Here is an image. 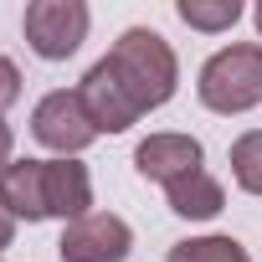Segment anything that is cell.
Instances as JSON below:
<instances>
[{
  "label": "cell",
  "instance_id": "obj_14",
  "mask_svg": "<svg viewBox=\"0 0 262 262\" xmlns=\"http://www.w3.org/2000/svg\"><path fill=\"white\" fill-rule=\"evenodd\" d=\"M16 98H21V72H16V62L0 57V108H11Z\"/></svg>",
  "mask_w": 262,
  "mask_h": 262
},
{
  "label": "cell",
  "instance_id": "obj_16",
  "mask_svg": "<svg viewBox=\"0 0 262 262\" xmlns=\"http://www.w3.org/2000/svg\"><path fill=\"white\" fill-rule=\"evenodd\" d=\"M11 149H16V139H11V128H6V123H0V170H6V165H11Z\"/></svg>",
  "mask_w": 262,
  "mask_h": 262
},
{
  "label": "cell",
  "instance_id": "obj_1",
  "mask_svg": "<svg viewBox=\"0 0 262 262\" xmlns=\"http://www.w3.org/2000/svg\"><path fill=\"white\" fill-rule=\"evenodd\" d=\"M103 67H108V77L123 88V98L134 103V113H149V108L170 103L175 77H180L170 41H165L160 31H149V26H128V31L113 41V52L103 57Z\"/></svg>",
  "mask_w": 262,
  "mask_h": 262
},
{
  "label": "cell",
  "instance_id": "obj_2",
  "mask_svg": "<svg viewBox=\"0 0 262 262\" xmlns=\"http://www.w3.org/2000/svg\"><path fill=\"white\" fill-rule=\"evenodd\" d=\"M201 103L211 113H247L262 103V47H226L201 67Z\"/></svg>",
  "mask_w": 262,
  "mask_h": 262
},
{
  "label": "cell",
  "instance_id": "obj_6",
  "mask_svg": "<svg viewBox=\"0 0 262 262\" xmlns=\"http://www.w3.org/2000/svg\"><path fill=\"white\" fill-rule=\"evenodd\" d=\"M41 206H47V216H62V221L88 216V206H93L88 165H77V160H41Z\"/></svg>",
  "mask_w": 262,
  "mask_h": 262
},
{
  "label": "cell",
  "instance_id": "obj_17",
  "mask_svg": "<svg viewBox=\"0 0 262 262\" xmlns=\"http://www.w3.org/2000/svg\"><path fill=\"white\" fill-rule=\"evenodd\" d=\"M257 31H262V6H257Z\"/></svg>",
  "mask_w": 262,
  "mask_h": 262
},
{
  "label": "cell",
  "instance_id": "obj_11",
  "mask_svg": "<svg viewBox=\"0 0 262 262\" xmlns=\"http://www.w3.org/2000/svg\"><path fill=\"white\" fill-rule=\"evenodd\" d=\"M170 262H252V257L231 236H195V242H175Z\"/></svg>",
  "mask_w": 262,
  "mask_h": 262
},
{
  "label": "cell",
  "instance_id": "obj_10",
  "mask_svg": "<svg viewBox=\"0 0 262 262\" xmlns=\"http://www.w3.org/2000/svg\"><path fill=\"white\" fill-rule=\"evenodd\" d=\"M165 195H170V211L185 216V221H211V216L226 206V190L206 175V165L190 170V175H180V180H170Z\"/></svg>",
  "mask_w": 262,
  "mask_h": 262
},
{
  "label": "cell",
  "instance_id": "obj_7",
  "mask_svg": "<svg viewBox=\"0 0 262 262\" xmlns=\"http://www.w3.org/2000/svg\"><path fill=\"white\" fill-rule=\"evenodd\" d=\"M134 170H139L144 180L170 185V180L201 170V144H195L190 134H149V139L134 149Z\"/></svg>",
  "mask_w": 262,
  "mask_h": 262
},
{
  "label": "cell",
  "instance_id": "obj_4",
  "mask_svg": "<svg viewBox=\"0 0 262 262\" xmlns=\"http://www.w3.org/2000/svg\"><path fill=\"white\" fill-rule=\"evenodd\" d=\"M128 247H134V231L113 211H88V216L67 221V231L57 242L62 262H123Z\"/></svg>",
  "mask_w": 262,
  "mask_h": 262
},
{
  "label": "cell",
  "instance_id": "obj_9",
  "mask_svg": "<svg viewBox=\"0 0 262 262\" xmlns=\"http://www.w3.org/2000/svg\"><path fill=\"white\" fill-rule=\"evenodd\" d=\"M0 206L11 216H26V221H47V206H41V160H16L0 170Z\"/></svg>",
  "mask_w": 262,
  "mask_h": 262
},
{
  "label": "cell",
  "instance_id": "obj_13",
  "mask_svg": "<svg viewBox=\"0 0 262 262\" xmlns=\"http://www.w3.org/2000/svg\"><path fill=\"white\" fill-rule=\"evenodd\" d=\"M175 11H180V21L195 26V31H226V26L242 21V6H236V0H216V6H206V0H180Z\"/></svg>",
  "mask_w": 262,
  "mask_h": 262
},
{
  "label": "cell",
  "instance_id": "obj_3",
  "mask_svg": "<svg viewBox=\"0 0 262 262\" xmlns=\"http://www.w3.org/2000/svg\"><path fill=\"white\" fill-rule=\"evenodd\" d=\"M88 6L82 0H31L26 6V41L36 57L62 62L88 41Z\"/></svg>",
  "mask_w": 262,
  "mask_h": 262
},
{
  "label": "cell",
  "instance_id": "obj_15",
  "mask_svg": "<svg viewBox=\"0 0 262 262\" xmlns=\"http://www.w3.org/2000/svg\"><path fill=\"white\" fill-rule=\"evenodd\" d=\"M11 236H16V216H11L6 206H0V252L11 247Z\"/></svg>",
  "mask_w": 262,
  "mask_h": 262
},
{
  "label": "cell",
  "instance_id": "obj_12",
  "mask_svg": "<svg viewBox=\"0 0 262 262\" xmlns=\"http://www.w3.org/2000/svg\"><path fill=\"white\" fill-rule=\"evenodd\" d=\"M231 175L247 195H262V128H252L231 144Z\"/></svg>",
  "mask_w": 262,
  "mask_h": 262
},
{
  "label": "cell",
  "instance_id": "obj_8",
  "mask_svg": "<svg viewBox=\"0 0 262 262\" xmlns=\"http://www.w3.org/2000/svg\"><path fill=\"white\" fill-rule=\"evenodd\" d=\"M77 98H82V108H88V118L98 123V134H123L128 123H139V113H134V103L123 98V88L108 77V67L98 62V67H88V77H82V88H77Z\"/></svg>",
  "mask_w": 262,
  "mask_h": 262
},
{
  "label": "cell",
  "instance_id": "obj_5",
  "mask_svg": "<svg viewBox=\"0 0 262 262\" xmlns=\"http://www.w3.org/2000/svg\"><path fill=\"white\" fill-rule=\"evenodd\" d=\"M31 134H36L47 149H57V155H77V149H88V144L98 139V123L88 118L82 98L62 88V93H47V98L36 103Z\"/></svg>",
  "mask_w": 262,
  "mask_h": 262
}]
</instances>
